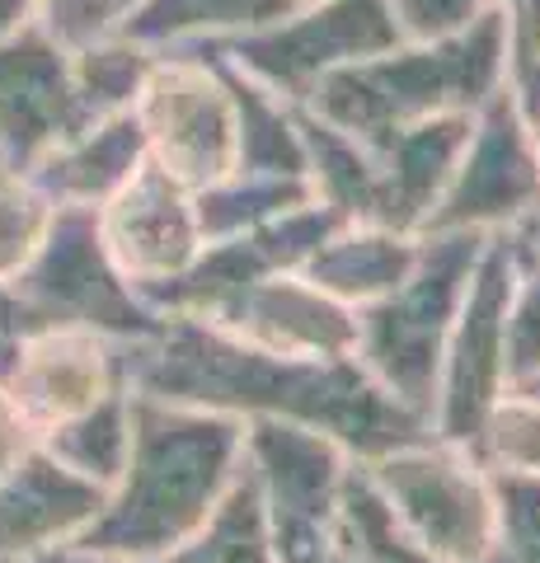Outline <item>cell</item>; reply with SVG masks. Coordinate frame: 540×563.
<instances>
[{
	"instance_id": "obj_19",
	"label": "cell",
	"mask_w": 540,
	"mask_h": 563,
	"mask_svg": "<svg viewBox=\"0 0 540 563\" xmlns=\"http://www.w3.org/2000/svg\"><path fill=\"white\" fill-rule=\"evenodd\" d=\"M128 442H132V418H128V385L113 390L109 399H99L90 413L66 418L57 428L38 432V446L62 461L71 474L90 479L99 488H113L123 479L128 465Z\"/></svg>"
},
{
	"instance_id": "obj_32",
	"label": "cell",
	"mask_w": 540,
	"mask_h": 563,
	"mask_svg": "<svg viewBox=\"0 0 540 563\" xmlns=\"http://www.w3.org/2000/svg\"><path fill=\"white\" fill-rule=\"evenodd\" d=\"M324 563H357V559H353V554H348V544L339 540V550H334V554H329Z\"/></svg>"
},
{
	"instance_id": "obj_13",
	"label": "cell",
	"mask_w": 540,
	"mask_h": 563,
	"mask_svg": "<svg viewBox=\"0 0 540 563\" xmlns=\"http://www.w3.org/2000/svg\"><path fill=\"white\" fill-rule=\"evenodd\" d=\"M395 43H399V29L390 20V0H334L320 14H306L301 24H287L240 43L235 62L245 76L268 85L273 95H287L301 103L320 76L381 57Z\"/></svg>"
},
{
	"instance_id": "obj_18",
	"label": "cell",
	"mask_w": 540,
	"mask_h": 563,
	"mask_svg": "<svg viewBox=\"0 0 540 563\" xmlns=\"http://www.w3.org/2000/svg\"><path fill=\"white\" fill-rule=\"evenodd\" d=\"M414 263H418V235L386 231V225H372V221H343L301 263V277L316 282L324 296H334L348 310H362L405 287Z\"/></svg>"
},
{
	"instance_id": "obj_28",
	"label": "cell",
	"mask_w": 540,
	"mask_h": 563,
	"mask_svg": "<svg viewBox=\"0 0 540 563\" xmlns=\"http://www.w3.org/2000/svg\"><path fill=\"white\" fill-rule=\"evenodd\" d=\"M508 235H513L517 258L527 263V268H540V207H536V211H527V217H521Z\"/></svg>"
},
{
	"instance_id": "obj_5",
	"label": "cell",
	"mask_w": 540,
	"mask_h": 563,
	"mask_svg": "<svg viewBox=\"0 0 540 563\" xmlns=\"http://www.w3.org/2000/svg\"><path fill=\"white\" fill-rule=\"evenodd\" d=\"M357 470L390 507L399 531L423 544L432 559L494 563V493L489 470L475 461V451L438 442V437H418L409 446L357 461Z\"/></svg>"
},
{
	"instance_id": "obj_35",
	"label": "cell",
	"mask_w": 540,
	"mask_h": 563,
	"mask_svg": "<svg viewBox=\"0 0 540 563\" xmlns=\"http://www.w3.org/2000/svg\"><path fill=\"white\" fill-rule=\"evenodd\" d=\"M0 563H14V559H0Z\"/></svg>"
},
{
	"instance_id": "obj_10",
	"label": "cell",
	"mask_w": 540,
	"mask_h": 563,
	"mask_svg": "<svg viewBox=\"0 0 540 563\" xmlns=\"http://www.w3.org/2000/svg\"><path fill=\"white\" fill-rule=\"evenodd\" d=\"M136 95V128L146 136L151 165H161L188 192L231 179L240 165L231 85L198 62H169L155 66Z\"/></svg>"
},
{
	"instance_id": "obj_17",
	"label": "cell",
	"mask_w": 540,
	"mask_h": 563,
	"mask_svg": "<svg viewBox=\"0 0 540 563\" xmlns=\"http://www.w3.org/2000/svg\"><path fill=\"white\" fill-rule=\"evenodd\" d=\"M146 161L136 113H109L38 155V188L62 207H99Z\"/></svg>"
},
{
	"instance_id": "obj_3",
	"label": "cell",
	"mask_w": 540,
	"mask_h": 563,
	"mask_svg": "<svg viewBox=\"0 0 540 563\" xmlns=\"http://www.w3.org/2000/svg\"><path fill=\"white\" fill-rule=\"evenodd\" d=\"M503 66H508V29L498 14H480L470 29L428 47H390L381 57L329 70L301 103L376 155L414 122L475 113L494 90H503Z\"/></svg>"
},
{
	"instance_id": "obj_21",
	"label": "cell",
	"mask_w": 540,
	"mask_h": 563,
	"mask_svg": "<svg viewBox=\"0 0 540 563\" xmlns=\"http://www.w3.org/2000/svg\"><path fill=\"white\" fill-rule=\"evenodd\" d=\"M339 540L348 544V554L357 563H442L418 540L399 531V521L390 517V507L381 503V493L367 484V474L357 470V461L343 484V536Z\"/></svg>"
},
{
	"instance_id": "obj_4",
	"label": "cell",
	"mask_w": 540,
	"mask_h": 563,
	"mask_svg": "<svg viewBox=\"0 0 540 563\" xmlns=\"http://www.w3.org/2000/svg\"><path fill=\"white\" fill-rule=\"evenodd\" d=\"M484 240H489V231L418 235V263L405 277V287L353 310L357 314L353 362L399 409H409L423 422L432 413V395H438L447 333L461 310L470 273H475V263L484 254Z\"/></svg>"
},
{
	"instance_id": "obj_22",
	"label": "cell",
	"mask_w": 540,
	"mask_h": 563,
	"mask_svg": "<svg viewBox=\"0 0 540 563\" xmlns=\"http://www.w3.org/2000/svg\"><path fill=\"white\" fill-rule=\"evenodd\" d=\"M52 198L38 188L20 179V174L0 169V282H10L24 273V263L38 254V244L52 225Z\"/></svg>"
},
{
	"instance_id": "obj_27",
	"label": "cell",
	"mask_w": 540,
	"mask_h": 563,
	"mask_svg": "<svg viewBox=\"0 0 540 563\" xmlns=\"http://www.w3.org/2000/svg\"><path fill=\"white\" fill-rule=\"evenodd\" d=\"M38 442L33 437V428H29V418L20 413V404H14L10 395H5V385H0V474H5L20 455Z\"/></svg>"
},
{
	"instance_id": "obj_30",
	"label": "cell",
	"mask_w": 540,
	"mask_h": 563,
	"mask_svg": "<svg viewBox=\"0 0 540 563\" xmlns=\"http://www.w3.org/2000/svg\"><path fill=\"white\" fill-rule=\"evenodd\" d=\"M14 563H71V550H66V544H57V550H38V554H24V559H14Z\"/></svg>"
},
{
	"instance_id": "obj_8",
	"label": "cell",
	"mask_w": 540,
	"mask_h": 563,
	"mask_svg": "<svg viewBox=\"0 0 540 563\" xmlns=\"http://www.w3.org/2000/svg\"><path fill=\"white\" fill-rule=\"evenodd\" d=\"M517 273H521V258L513 250V235L489 231L475 273H470V287L461 296V310L451 320L447 347H442L438 395H432V413H428V428L438 442L470 451L489 409L508 390V372H503V320H508Z\"/></svg>"
},
{
	"instance_id": "obj_16",
	"label": "cell",
	"mask_w": 540,
	"mask_h": 563,
	"mask_svg": "<svg viewBox=\"0 0 540 563\" xmlns=\"http://www.w3.org/2000/svg\"><path fill=\"white\" fill-rule=\"evenodd\" d=\"M76 76L38 38H24L0 52V141L20 161H38L57 141H71L90 128Z\"/></svg>"
},
{
	"instance_id": "obj_26",
	"label": "cell",
	"mask_w": 540,
	"mask_h": 563,
	"mask_svg": "<svg viewBox=\"0 0 540 563\" xmlns=\"http://www.w3.org/2000/svg\"><path fill=\"white\" fill-rule=\"evenodd\" d=\"M484 0H390V20L405 38L438 43L480 20Z\"/></svg>"
},
{
	"instance_id": "obj_24",
	"label": "cell",
	"mask_w": 540,
	"mask_h": 563,
	"mask_svg": "<svg viewBox=\"0 0 540 563\" xmlns=\"http://www.w3.org/2000/svg\"><path fill=\"white\" fill-rule=\"evenodd\" d=\"M503 372H508V390L540 376V268L521 263L508 320H503Z\"/></svg>"
},
{
	"instance_id": "obj_23",
	"label": "cell",
	"mask_w": 540,
	"mask_h": 563,
	"mask_svg": "<svg viewBox=\"0 0 540 563\" xmlns=\"http://www.w3.org/2000/svg\"><path fill=\"white\" fill-rule=\"evenodd\" d=\"M489 493H494V531H498L494 559L540 563V479L517 470H489Z\"/></svg>"
},
{
	"instance_id": "obj_1",
	"label": "cell",
	"mask_w": 540,
	"mask_h": 563,
	"mask_svg": "<svg viewBox=\"0 0 540 563\" xmlns=\"http://www.w3.org/2000/svg\"><path fill=\"white\" fill-rule=\"evenodd\" d=\"M123 385L132 395L194 404L235 418H287L339 437L353 461L432 437L423 418L381 390L353 357L296 362L273 357L194 314H161L146 339H123Z\"/></svg>"
},
{
	"instance_id": "obj_2",
	"label": "cell",
	"mask_w": 540,
	"mask_h": 563,
	"mask_svg": "<svg viewBox=\"0 0 540 563\" xmlns=\"http://www.w3.org/2000/svg\"><path fill=\"white\" fill-rule=\"evenodd\" d=\"M132 442L103 512L66 544L151 563L194 540L245 465V418L128 390Z\"/></svg>"
},
{
	"instance_id": "obj_25",
	"label": "cell",
	"mask_w": 540,
	"mask_h": 563,
	"mask_svg": "<svg viewBox=\"0 0 540 563\" xmlns=\"http://www.w3.org/2000/svg\"><path fill=\"white\" fill-rule=\"evenodd\" d=\"M287 0H155L142 14V33H179L198 24H258L277 20Z\"/></svg>"
},
{
	"instance_id": "obj_29",
	"label": "cell",
	"mask_w": 540,
	"mask_h": 563,
	"mask_svg": "<svg viewBox=\"0 0 540 563\" xmlns=\"http://www.w3.org/2000/svg\"><path fill=\"white\" fill-rule=\"evenodd\" d=\"M0 329H5V333H33V329H43L38 314H33V310L20 301V296L5 287V282H0Z\"/></svg>"
},
{
	"instance_id": "obj_12",
	"label": "cell",
	"mask_w": 540,
	"mask_h": 563,
	"mask_svg": "<svg viewBox=\"0 0 540 563\" xmlns=\"http://www.w3.org/2000/svg\"><path fill=\"white\" fill-rule=\"evenodd\" d=\"M95 217L103 250H109L113 268L136 287V296L188 273L202 254L194 192L151 161L136 165L132 179L109 202L95 207Z\"/></svg>"
},
{
	"instance_id": "obj_11",
	"label": "cell",
	"mask_w": 540,
	"mask_h": 563,
	"mask_svg": "<svg viewBox=\"0 0 540 563\" xmlns=\"http://www.w3.org/2000/svg\"><path fill=\"white\" fill-rule=\"evenodd\" d=\"M194 320L296 362H343L357 347V314L301 273H273L202 306Z\"/></svg>"
},
{
	"instance_id": "obj_15",
	"label": "cell",
	"mask_w": 540,
	"mask_h": 563,
	"mask_svg": "<svg viewBox=\"0 0 540 563\" xmlns=\"http://www.w3.org/2000/svg\"><path fill=\"white\" fill-rule=\"evenodd\" d=\"M103 503H109V488L80 479L33 442L0 474V559L71 544L103 512Z\"/></svg>"
},
{
	"instance_id": "obj_34",
	"label": "cell",
	"mask_w": 540,
	"mask_h": 563,
	"mask_svg": "<svg viewBox=\"0 0 540 563\" xmlns=\"http://www.w3.org/2000/svg\"><path fill=\"white\" fill-rule=\"evenodd\" d=\"M531 132H536V151H540V118L531 122Z\"/></svg>"
},
{
	"instance_id": "obj_6",
	"label": "cell",
	"mask_w": 540,
	"mask_h": 563,
	"mask_svg": "<svg viewBox=\"0 0 540 563\" xmlns=\"http://www.w3.org/2000/svg\"><path fill=\"white\" fill-rule=\"evenodd\" d=\"M245 465L268 517L277 563H324L343 536L353 455L339 437L287 418H245Z\"/></svg>"
},
{
	"instance_id": "obj_9",
	"label": "cell",
	"mask_w": 540,
	"mask_h": 563,
	"mask_svg": "<svg viewBox=\"0 0 540 563\" xmlns=\"http://www.w3.org/2000/svg\"><path fill=\"white\" fill-rule=\"evenodd\" d=\"M540 207V151L536 132L513 90H494L475 109V132L451 174L447 192L418 235L438 231H513Z\"/></svg>"
},
{
	"instance_id": "obj_31",
	"label": "cell",
	"mask_w": 540,
	"mask_h": 563,
	"mask_svg": "<svg viewBox=\"0 0 540 563\" xmlns=\"http://www.w3.org/2000/svg\"><path fill=\"white\" fill-rule=\"evenodd\" d=\"M71 563H128V559H113V554H85V550H71Z\"/></svg>"
},
{
	"instance_id": "obj_7",
	"label": "cell",
	"mask_w": 540,
	"mask_h": 563,
	"mask_svg": "<svg viewBox=\"0 0 540 563\" xmlns=\"http://www.w3.org/2000/svg\"><path fill=\"white\" fill-rule=\"evenodd\" d=\"M10 291L38 314V324H71L95 329L109 339H146L161 329L136 287L113 268L109 250L99 240L95 207H57L38 254L24 263V273L10 282Z\"/></svg>"
},
{
	"instance_id": "obj_14",
	"label": "cell",
	"mask_w": 540,
	"mask_h": 563,
	"mask_svg": "<svg viewBox=\"0 0 540 563\" xmlns=\"http://www.w3.org/2000/svg\"><path fill=\"white\" fill-rule=\"evenodd\" d=\"M113 390H123V339L71 324L24 333L20 362L5 380V395L20 404L33 437L66 418L90 413Z\"/></svg>"
},
{
	"instance_id": "obj_33",
	"label": "cell",
	"mask_w": 540,
	"mask_h": 563,
	"mask_svg": "<svg viewBox=\"0 0 540 563\" xmlns=\"http://www.w3.org/2000/svg\"><path fill=\"white\" fill-rule=\"evenodd\" d=\"M517 390H521V395H531V399L540 404V376H536V380H527V385H517Z\"/></svg>"
},
{
	"instance_id": "obj_20",
	"label": "cell",
	"mask_w": 540,
	"mask_h": 563,
	"mask_svg": "<svg viewBox=\"0 0 540 563\" xmlns=\"http://www.w3.org/2000/svg\"><path fill=\"white\" fill-rule=\"evenodd\" d=\"M151 563H277L268 517H264V503H258L250 465H240L235 484L225 488L217 512L207 517V526L194 540H184L179 550H169Z\"/></svg>"
}]
</instances>
